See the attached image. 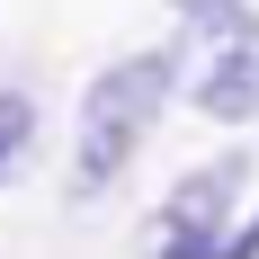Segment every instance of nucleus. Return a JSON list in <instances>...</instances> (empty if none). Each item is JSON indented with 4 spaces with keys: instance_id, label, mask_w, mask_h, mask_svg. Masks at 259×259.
<instances>
[{
    "instance_id": "nucleus-3",
    "label": "nucleus",
    "mask_w": 259,
    "mask_h": 259,
    "mask_svg": "<svg viewBox=\"0 0 259 259\" xmlns=\"http://www.w3.org/2000/svg\"><path fill=\"white\" fill-rule=\"evenodd\" d=\"M241 188H250V161L241 152H214L206 170H188V179L161 197V241H224Z\"/></svg>"
},
{
    "instance_id": "nucleus-5",
    "label": "nucleus",
    "mask_w": 259,
    "mask_h": 259,
    "mask_svg": "<svg viewBox=\"0 0 259 259\" xmlns=\"http://www.w3.org/2000/svg\"><path fill=\"white\" fill-rule=\"evenodd\" d=\"M170 9H179V18L197 27V18H224V9H250V0H170Z\"/></svg>"
},
{
    "instance_id": "nucleus-1",
    "label": "nucleus",
    "mask_w": 259,
    "mask_h": 259,
    "mask_svg": "<svg viewBox=\"0 0 259 259\" xmlns=\"http://www.w3.org/2000/svg\"><path fill=\"white\" fill-rule=\"evenodd\" d=\"M170 90H179V63H170V54H125V63H107V72L80 90V125H72V188L80 197H99V188L143 152V134L161 125Z\"/></svg>"
},
{
    "instance_id": "nucleus-4",
    "label": "nucleus",
    "mask_w": 259,
    "mask_h": 259,
    "mask_svg": "<svg viewBox=\"0 0 259 259\" xmlns=\"http://www.w3.org/2000/svg\"><path fill=\"white\" fill-rule=\"evenodd\" d=\"M27 134H36V107H27L18 90H0V170L27 152Z\"/></svg>"
},
{
    "instance_id": "nucleus-6",
    "label": "nucleus",
    "mask_w": 259,
    "mask_h": 259,
    "mask_svg": "<svg viewBox=\"0 0 259 259\" xmlns=\"http://www.w3.org/2000/svg\"><path fill=\"white\" fill-rule=\"evenodd\" d=\"M152 259H224V241H161Z\"/></svg>"
},
{
    "instance_id": "nucleus-2",
    "label": "nucleus",
    "mask_w": 259,
    "mask_h": 259,
    "mask_svg": "<svg viewBox=\"0 0 259 259\" xmlns=\"http://www.w3.org/2000/svg\"><path fill=\"white\" fill-rule=\"evenodd\" d=\"M170 63H179V90L197 99V116H214V125H250L259 116V18L250 9L197 18L188 54H170Z\"/></svg>"
},
{
    "instance_id": "nucleus-7",
    "label": "nucleus",
    "mask_w": 259,
    "mask_h": 259,
    "mask_svg": "<svg viewBox=\"0 0 259 259\" xmlns=\"http://www.w3.org/2000/svg\"><path fill=\"white\" fill-rule=\"evenodd\" d=\"M224 259H259V214L241 224V233H224Z\"/></svg>"
}]
</instances>
